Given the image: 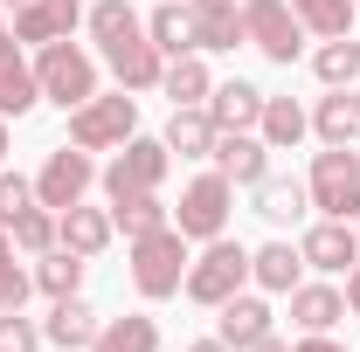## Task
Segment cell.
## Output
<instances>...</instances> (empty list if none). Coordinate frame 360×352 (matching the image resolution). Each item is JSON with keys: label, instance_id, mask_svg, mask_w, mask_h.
Wrapping results in <instances>:
<instances>
[{"label": "cell", "instance_id": "6da1fadb", "mask_svg": "<svg viewBox=\"0 0 360 352\" xmlns=\"http://www.w3.org/2000/svg\"><path fill=\"white\" fill-rule=\"evenodd\" d=\"M187 235H180L174 221L167 228H153V235H132V290L139 297H180V283H187Z\"/></svg>", "mask_w": 360, "mask_h": 352}, {"label": "cell", "instance_id": "7a4b0ae2", "mask_svg": "<svg viewBox=\"0 0 360 352\" xmlns=\"http://www.w3.org/2000/svg\"><path fill=\"white\" fill-rule=\"evenodd\" d=\"M250 283V249L243 242H229V235H215V242H201V256L187 263V283H180V297H194V304H229L236 290Z\"/></svg>", "mask_w": 360, "mask_h": 352}, {"label": "cell", "instance_id": "3957f363", "mask_svg": "<svg viewBox=\"0 0 360 352\" xmlns=\"http://www.w3.org/2000/svg\"><path fill=\"white\" fill-rule=\"evenodd\" d=\"M35 83H42L49 104H63V111H77L97 97V55L77 42H42L35 48Z\"/></svg>", "mask_w": 360, "mask_h": 352}, {"label": "cell", "instance_id": "277c9868", "mask_svg": "<svg viewBox=\"0 0 360 352\" xmlns=\"http://www.w3.org/2000/svg\"><path fill=\"white\" fill-rule=\"evenodd\" d=\"M243 42L270 55L277 69H291L305 55V21L291 14V0H243Z\"/></svg>", "mask_w": 360, "mask_h": 352}, {"label": "cell", "instance_id": "5b68a950", "mask_svg": "<svg viewBox=\"0 0 360 352\" xmlns=\"http://www.w3.org/2000/svg\"><path fill=\"white\" fill-rule=\"evenodd\" d=\"M305 194H312V208L326 221H354L360 215V152L354 145H326V152L312 159Z\"/></svg>", "mask_w": 360, "mask_h": 352}, {"label": "cell", "instance_id": "8992f818", "mask_svg": "<svg viewBox=\"0 0 360 352\" xmlns=\"http://www.w3.org/2000/svg\"><path fill=\"white\" fill-rule=\"evenodd\" d=\"M139 132V97L132 90H118V97H90L70 111V145H84V152H111V145H125Z\"/></svg>", "mask_w": 360, "mask_h": 352}, {"label": "cell", "instance_id": "52a82bcc", "mask_svg": "<svg viewBox=\"0 0 360 352\" xmlns=\"http://www.w3.org/2000/svg\"><path fill=\"white\" fill-rule=\"evenodd\" d=\"M174 166V152H167V138H125L118 145V159L104 166V194L111 201H132V194H160V180Z\"/></svg>", "mask_w": 360, "mask_h": 352}, {"label": "cell", "instance_id": "ba28073f", "mask_svg": "<svg viewBox=\"0 0 360 352\" xmlns=\"http://www.w3.org/2000/svg\"><path fill=\"white\" fill-rule=\"evenodd\" d=\"M229 215H236V187H229L222 173H201L187 194H180L174 228L187 235V242H215V235H229Z\"/></svg>", "mask_w": 360, "mask_h": 352}, {"label": "cell", "instance_id": "9c48e42d", "mask_svg": "<svg viewBox=\"0 0 360 352\" xmlns=\"http://www.w3.org/2000/svg\"><path fill=\"white\" fill-rule=\"evenodd\" d=\"M90 180H97V159H90L84 145H63V152H49L42 173H35V201L63 215V208H77L90 194Z\"/></svg>", "mask_w": 360, "mask_h": 352}, {"label": "cell", "instance_id": "30bf717a", "mask_svg": "<svg viewBox=\"0 0 360 352\" xmlns=\"http://www.w3.org/2000/svg\"><path fill=\"white\" fill-rule=\"evenodd\" d=\"M298 256H305V269H319V276H347V269L360 263V235H354V221H319V228H305Z\"/></svg>", "mask_w": 360, "mask_h": 352}, {"label": "cell", "instance_id": "8fae6325", "mask_svg": "<svg viewBox=\"0 0 360 352\" xmlns=\"http://www.w3.org/2000/svg\"><path fill=\"white\" fill-rule=\"evenodd\" d=\"M104 62H111V76H118V90H160V76H167V55L153 48V35L139 28V35H125V42L104 48Z\"/></svg>", "mask_w": 360, "mask_h": 352}, {"label": "cell", "instance_id": "7c38bea8", "mask_svg": "<svg viewBox=\"0 0 360 352\" xmlns=\"http://www.w3.org/2000/svg\"><path fill=\"white\" fill-rule=\"evenodd\" d=\"M208 159H215V173H222L229 187H264L270 180V145L257 132H222Z\"/></svg>", "mask_w": 360, "mask_h": 352}, {"label": "cell", "instance_id": "4fadbf2b", "mask_svg": "<svg viewBox=\"0 0 360 352\" xmlns=\"http://www.w3.org/2000/svg\"><path fill=\"white\" fill-rule=\"evenodd\" d=\"M77 21H84V0H28L14 7V42H70Z\"/></svg>", "mask_w": 360, "mask_h": 352}, {"label": "cell", "instance_id": "5bb4252c", "mask_svg": "<svg viewBox=\"0 0 360 352\" xmlns=\"http://www.w3.org/2000/svg\"><path fill=\"white\" fill-rule=\"evenodd\" d=\"M215 311H222V318H215V339H222L229 352H250V346H264L270 332H277V325H270V304L250 297V290H236V297L215 304Z\"/></svg>", "mask_w": 360, "mask_h": 352}, {"label": "cell", "instance_id": "9a60e30c", "mask_svg": "<svg viewBox=\"0 0 360 352\" xmlns=\"http://www.w3.org/2000/svg\"><path fill=\"white\" fill-rule=\"evenodd\" d=\"M111 235H118L111 208H84V201H77V208H63V215H56V242H63V249H77L84 263L111 249Z\"/></svg>", "mask_w": 360, "mask_h": 352}, {"label": "cell", "instance_id": "2e32d148", "mask_svg": "<svg viewBox=\"0 0 360 352\" xmlns=\"http://www.w3.org/2000/svg\"><path fill=\"white\" fill-rule=\"evenodd\" d=\"M208 118H215V132H257V118H264V90L257 83H215L208 90Z\"/></svg>", "mask_w": 360, "mask_h": 352}, {"label": "cell", "instance_id": "e0dca14e", "mask_svg": "<svg viewBox=\"0 0 360 352\" xmlns=\"http://www.w3.org/2000/svg\"><path fill=\"white\" fill-rule=\"evenodd\" d=\"M194 7V48L215 55V48H243V7L236 0H187Z\"/></svg>", "mask_w": 360, "mask_h": 352}, {"label": "cell", "instance_id": "ac0fdd59", "mask_svg": "<svg viewBox=\"0 0 360 352\" xmlns=\"http://www.w3.org/2000/svg\"><path fill=\"white\" fill-rule=\"evenodd\" d=\"M298 276H305V256H298L291 242H264V249H250V283H257V290L291 297V290H298Z\"/></svg>", "mask_w": 360, "mask_h": 352}, {"label": "cell", "instance_id": "d6986e66", "mask_svg": "<svg viewBox=\"0 0 360 352\" xmlns=\"http://www.w3.org/2000/svg\"><path fill=\"white\" fill-rule=\"evenodd\" d=\"M215 118H208V104H174V118H167V152L180 159H208L215 152Z\"/></svg>", "mask_w": 360, "mask_h": 352}, {"label": "cell", "instance_id": "ffe728a7", "mask_svg": "<svg viewBox=\"0 0 360 352\" xmlns=\"http://www.w3.org/2000/svg\"><path fill=\"white\" fill-rule=\"evenodd\" d=\"M97 325H104V318H97L84 297H56V311H49V325H42V339H49V346H63V352H90Z\"/></svg>", "mask_w": 360, "mask_h": 352}, {"label": "cell", "instance_id": "44dd1931", "mask_svg": "<svg viewBox=\"0 0 360 352\" xmlns=\"http://www.w3.org/2000/svg\"><path fill=\"white\" fill-rule=\"evenodd\" d=\"M347 318V290H333V283H298L291 290V325L298 332H333Z\"/></svg>", "mask_w": 360, "mask_h": 352}, {"label": "cell", "instance_id": "7402d4cb", "mask_svg": "<svg viewBox=\"0 0 360 352\" xmlns=\"http://www.w3.org/2000/svg\"><path fill=\"white\" fill-rule=\"evenodd\" d=\"M146 35H153L160 55H194V7L187 0H160L146 14Z\"/></svg>", "mask_w": 360, "mask_h": 352}, {"label": "cell", "instance_id": "603a6c76", "mask_svg": "<svg viewBox=\"0 0 360 352\" xmlns=\"http://www.w3.org/2000/svg\"><path fill=\"white\" fill-rule=\"evenodd\" d=\"M90 352H160V325H153L146 311H132V318H104L97 339H90Z\"/></svg>", "mask_w": 360, "mask_h": 352}, {"label": "cell", "instance_id": "cb8c5ba5", "mask_svg": "<svg viewBox=\"0 0 360 352\" xmlns=\"http://www.w3.org/2000/svg\"><path fill=\"white\" fill-rule=\"evenodd\" d=\"M312 132H319V145H354V138H360V104H354V90H333V97H319Z\"/></svg>", "mask_w": 360, "mask_h": 352}, {"label": "cell", "instance_id": "d4e9b609", "mask_svg": "<svg viewBox=\"0 0 360 352\" xmlns=\"http://www.w3.org/2000/svg\"><path fill=\"white\" fill-rule=\"evenodd\" d=\"M35 104H42V83H35V69L21 62V48L0 55V118H28Z\"/></svg>", "mask_w": 360, "mask_h": 352}, {"label": "cell", "instance_id": "484cf974", "mask_svg": "<svg viewBox=\"0 0 360 352\" xmlns=\"http://www.w3.org/2000/svg\"><path fill=\"white\" fill-rule=\"evenodd\" d=\"M312 132V118L291 104V97H264V118H257V138H264L270 152H284V145H298V138Z\"/></svg>", "mask_w": 360, "mask_h": 352}, {"label": "cell", "instance_id": "4316f807", "mask_svg": "<svg viewBox=\"0 0 360 352\" xmlns=\"http://www.w3.org/2000/svg\"><path fill=\"white\" fill-rule=\"evenodd\" d=\"M160 90H167L174 104H208V90H215V76H208L201 48H194V55H167V76H160Z\"/></svg>", "mask_w": 360, "mask_h": 352}, {"label": "cell", "instance_id": "83f0119b", "mask_svg": "<svg viewBox=\"0 0 360 352\" xmlns=\"http://www.w3.org/2000/svg\"><path fill=\"white\" fill-rule=\"evenodd\" d=\"M84 28H90V42H97V48H111V42H125V35H139L146 21L132 14V0H90V7H84Z\"/></svg>", "mask_w": 360, "mask_h": 352}, {"label": "cell", "instance_id": "f1b7e54d", "mask_svg": "<svg viewBox=\"0 0 360 352\" xmlns=\"http://www.w3.org/2000/svg\"><path fill=\"white\" fill-rule=\"evenodd\" d=\"M312 76H319L326 90H354V83H360V42H347V35L319 42V55H312Z\"/></svg>", "mask_w": 360, "mask_h": 352}, {"label": "cell", "instance_id": "f546056e", "mask_svg": "<svg viewBox=\"0 0 360 352\" xmlns=\"http://www.w3.org/2000/svg\"><path fill=\"white\" fill-rule=\"evenodd\" d=\"M35 290H49V297H77L84 290V256L77 249H49V256H35Z\"/></svg>", "mask_w": 360, "mask_h": 352}, {"label": "cell", "instance_id": "4dcf8cb0", "mask_svg": "<svg viewBox=\"0 0 360 352\" xmlns=\"http://www.w3.org/2000/svg\"><path fill=\"white\" fill-rule=\"evenodd\" d=\"M291 14L305 21V35H319V42H333V35H347L354 28V0H291Z\"/></svg>", "mask_w": 360, "mask_h": 352}, {"label": "cell", "instance_id": "1f68e13d", "mask_svg": "<svg viewBox=\"0 0 360 352\" xmlns=\"http://www.w3.org/2000/svg\"><path fill=\"white\" fill-rule=\"evenodd\" d=\"M250 194H257V215H264L270 228L298 221V215H305V201H312V194H305L298 180H264V187H250Z\"/></svg>", "mask_w": 360, "mask_h": 352}, {"label": "cell", "instance_id": "d6a6232c", "mask_svg": "<svg viewBox=\"0 0 360 352\" xmlns=\"http://www.w3.org/2000/svg\"><path fill=\"white\" fill-rule=\"evenodd\" d=\"M111 221H118V228H125V242H132V235L167 228V221H174V208H167L160 194H132V201H111Z\"/></svg>", "mask_w": 360, "mask_h": 352}, {"label": "cell", "instance_id": "836d02e7", "mask_svg": "<svg viewBox=\"0 0 360 352\" xmlns=\"http://www.w3.org/2000/svg\"><path fill=\"white\" fill-rule=\"evenodd\" d=\"M7 235H14V249H21V256H49V249H56V208H42V201H35V208H21Z\"/></svg>", "mask_w": 360, "mask_h": 352}, {"label": "cell", "instance_id": "e575fe53", "mask_svg": "<svg viewBox=\"0 0 360 352\" xmlns=\"http://www.w3.org/2000/svg\"><path fill=\"white\" fill-rule=\"evenodd\" d=\"M28 290H35V269L14 263V235L0 228V311H21V304H28Z\"/></svg>", "mask_w": 360, "mask_h": 352}, {"label": "cell", "instance_id": "d590c367", "mask_svg": "<svg viewBox=\"0 0 360 352\" xmlns=\"http://www.w3.org/2000/svg\"><path fill=\"white\" fill-rule=\"evenodd\" d=\"M0 352H42V325L21 311H0Z\"/></svg>", "mask_w": 360, "mask_h": 352}, {"label": "cell", "instance_id": "8d00e7d4", "mask_svg": "<svg viewBox=\"0 0 360 352\" xmlns=\"http://www.w3.org/2000/svg\"><path fill=\"white\" fill-rule=\"evenodd\" d=\"M21 208H35V180H21V173H7V166H0V228H14Z\"/></svg>", "mask_w": 360, "mask_h": 352}, {"label": "cell", "instance_id": "74e56055", "mask_svg": "<svg viewBox=\"0 0 360 352\" xmlns=\"http://www.w3.org/2000/svg\"><path fill=\"white\" fill-rule=\"evenodd\" d=\"M291 352H347V346H340V339H326V332H305Z\"/></svg>", "mask_w": 360, "mask_h": 352}, {"label": "cell", "instance_id": "f35d334b", "mask_svg": "<svg viewBox=\"0 0 360 352\" xmlns=\"http://www.w3.org/2000/svg\"><path fill=\"white\" fill-rule=\"evenodd\" d=\"M347 311H354V318H360V263L347 269Z\"/></svg>", "mask_w": 360, "mask_h": 352}, {"label": "cell", "instance_id": "ab89813d", "mask_svg": "<svg viewBox=\"0 0 360 352\" xmlns=\"http://www.w3.org/2000/svg\"><path fill=\"white\" fill-rule=\"evenodd\" d=\"M14 48H21L14 42V21H0V55H14Z\"/></svg>", "mask_w": 360, "mask_h": 352}, {"label": "cell", "instance_id": "60d3db41", "mask_svg": "<svg viewBox=\"0 0 360 352\" xmlns=\"http://www.w3.org/2000/svg\"><path fill=\"white\" fill-rule=\"evenodd\" d=\"M187 352H229V346H222V339H194Z\"/></svg>", "mask_w": 360, "mask_h": 352}, {"label": "cell", "instance_id": "b9f144b4", "mask_svg": "<svg viewBox=\"0 0 360 352\" xmlns=\"http://www.w3.org/2000/svg\"><path fill=\"white\" fill-rule=\"evenodd\" d=\"M250 352H291V346H284V339H277V332H270L264 346H250Z\"/></svg>", "mask_w": 360, "mask_h": 352}, {"label": "cell", "instance_id": "7bdbcfd3", "mask_svg": "<svg viewBox=\"0 0 360 352\" xmlns=\"http://www.w3.org/2000/svg\"><path fill=\"white\" fill-rule=\"evenodd\" d=\"M7 152H14V138H7V118H0V166H7Z\"/></svg>", "mask_w": 360, "mask_h": 352}, {"label": "cell", "instance_id": "ee69618b", "mask_svg": "<svg viewBox=\"0 0 360 352\" xmlns=\"http://www.w3.org/2000/svg\"><path fill=\"white\" fill-rule=\"evenodd\" d=\"M7 7H28V0H7Z\"/></svg>", "mask_w": 360, "mask_h": 352}, {"label": "cell", "instance_id": "f6af8a7d", "mask_svg": "<svg viewBox=\"0 0 360 352\" xmlns=\"http://www.w3.org/2000/svg\"><path fill=\"white\" fill-rule=\"evenodd\" d=\"M354 104H360V83H354Z\"/></svg>", "mask_w": 360, "mask_h": 352}, {"label": "cell", "instance_id": "bcb514c9", "mask_svg": "<svg viewBox=\"0 0 360 352\" xmlns=\"http://www.w3.org/2000/svg\"><path fill=\"white\" fill-rule=\"evenodd\" d=\"M354 7H360V0H354Z\"/></svg>", "mask_w": 360, "mask_h": 352}]
</instances>
